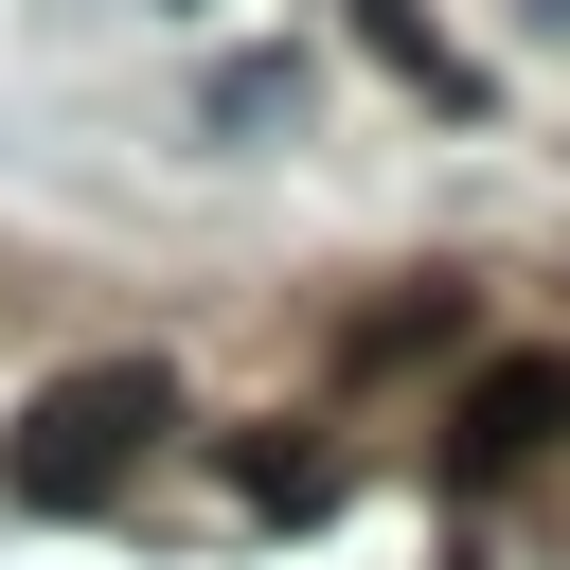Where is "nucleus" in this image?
<instances>
[{
	"instance_id": "obj_1",
	"label": "nucleus",
	"mask_w": 570,
	"mask_h": 570,
	"mask_svg": "<svg viewBox=\"0 0 570 570\" xmlns=\"http://www.w3.org/2000/svg\"><path fill=\"white\" fill-rule=\"evenodd\" d=\"M160 428H178V374H160V356H89V374H53V392L0 428V499H18V517H89V499L142 481Z\"/></svg>"
},
{
	"instance_id": "obj_3",
	"label": "nucleus",
	"mask_w": 570,
	"mask_h": 570,
	"mask_svg": "<svg viewBox=\"0 0 570 570\" xmlns=\"http://www.w3.org/2000/svg\"><path fill=\"white\" fill-rule=\"evenodd\" d=\"M232 499H249V517H321V499H338V463H321L303 428H249V445H232Z\"/></svg>"
},
{
	"instance_id": "obj_4",
	"label": "nucleus",
	"mask_w": 570,
	"mask_h": 570,
	"mask_svg": "<svg viewBox=\"0 0 570 570\" xmlns=\"http://www.w3.org/2000/svg\"><path fill=\"white\" fill-rule=\"evenodd\" d=\"M445 338H463V303H445V285H410V303H374L338 356H356V374H410V356H445Z\"/></svg>"
},
{
	"instance_id": "obj_2",
	"label": "nucleus",
	"mask_w": 570,
	"mask_h": 570,
	"mask_svg": "<svg viewBox=\"0 0 570 570\" xmlns=\"http://www.w3.org/2000/svg\"><path fill=\"white\" fill-rule=\"evenodd\" d=\"M552 428H570V356H481L463 410H445V463H463V481H517Z\"/></svg>"
},
{
	"instance_id": "obj_6",
	"label": "nucleus",
	"mask_w": 570,
	"mask_h": 570,
	"mask_svg": "<svg viewBox=\"0 0 570 570\" xmlns=\"http://www.w3.org/2000/svg\"><path fill=\"white\" fill-rule=\"evenodd\" d=\"M285 107H303V71H285V53H232V71H214V125H232V142H267Z\"/></svg>"
},
{
	"instance_id": "obj_5",
	"label": "nucleus",
	"mask_w": 570,
	"mask_h": 570,
	"mask_svg": "<svg viewBox=\"0 0 570 570\" xmlns=\"http://www.w3.org/2000/svg\"><path fill=\"white\" fill-rule=\"evenodd\" d=\"M356 18H374V53H392V71L428 89V107H463V89H481V71H463V53H445V36L410 18V0H356Z\"/></svg>"
}]
</instances>
